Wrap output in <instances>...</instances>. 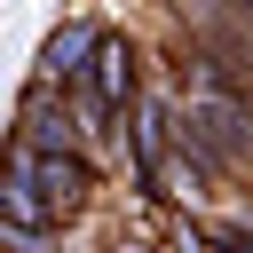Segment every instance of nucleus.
Masks as SVG:
<instances>
[{"mask_svg":"<svg viewBox=\"0 0 253 253\" xmlns=\"http://www.w3.org/2000/svg\"><path fill=\"white\" fill-rule=\"evenodd\" d=\"M182 142L213 174H253V95H182Z\"/></svg>","mask_w":253,"mask_h":253,"instance_id":"1","label":"nucleus"},{"mask_svg":"<svg viewBox=\"0 0 253 253\" xmlns=\"http://www.w3.org/2000/svg\"><path fill=\"white\" fill-rule=\"evenodd\" d=\"M174 142H182V87H150V95L126 111V142H119V158H126V182H134L142 198H158Z\"/></svg>","mask_w":253,"mask_h":253,"instance_id":"2","label":"nucleus"},{"mask_svg":"<svg viewBox=\"0 0 253 253\" xmlns=\"http://www.w3.org/2000/svg\"><path fill=\"white\" fill-rule=\"evenodd\" d=\"M71 95H87V103H95V111H111V119H126V111L150 95L142 40H126V32H103V47H95V71H87V87H71Z\"/></svg>","mask_w":253,"mask_h":253,"instance_id":"3","label":"nucleus"},{"mask_svg":"<svg viewBox=\"0 0 253 253\" xmlns=\"http://www.w3.org/2000/svg\"><path fill=\"white\" fill-rule=\"evenodd\" d=\"M103 32H111V24H95V16H63V24L40 40V55H32V79H47V87H63V95H71V87H87Z\"/></svg>","mask_w":253,"mask_h":253,"instance_id":"4","label":"nucleus"},{"mask_svg":"<svg viewBox=\"0 0 253 253\" xmlns=\"http://www.w3.org/2000/svg\"><path fill=\"white\" fill-rule=\"evenodd\" d=\"M16 142L47 150V158L79 150V119H71V95H63V87H47V79H24V95H16Z\"/></svg>","mask_w":253,"mask_h":253,"instance_id":"5","label":"nucleus"},{"mask_svg":"<svg viewBox=\"0 0 253 253\" xmlns=\"http://www.w3.org/2000/svg\"><path fill=\"white\" fill-rule=\"evenodd\" d=\"M213 182H221V174H213V166H206V158H198L190 142H174V158H166V182H158V198H166V206H198V198H206Z\"/></svg>","mask_w":253,"mask_h":253,"instance_id":"6","label":"nucleus"},{"mask_svg":"<svg viewBox=\"0 0 253 253\" xmlns=\"http://www.w3.org/2000/svg\"><path fill=\"white\" fill-rule=\"evenodd\" d=\"M111 253H150V245H111Z\"/></svg>","mask_w":253,"mask_h":253,"instance_id":"7","label":"nucleus"},{"mask_svg":"<svg viewBox=\"0 0 253 253\" xmlns=\"http://www.w3.org/2000/svg\"><path fill=\"white\" fill-rule=\"evenodd\" d=\"M245 8H253V0H245Z\"/></svg>","mask_w":253,"mask_h":253,"instance_id":"8","label":"nucleus"}]
</instances>
